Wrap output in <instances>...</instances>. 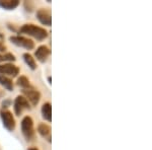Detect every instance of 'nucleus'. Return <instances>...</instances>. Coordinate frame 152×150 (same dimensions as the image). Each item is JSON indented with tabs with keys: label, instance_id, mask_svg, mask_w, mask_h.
Here are the masks:
<instances>
[{
	"label": "nucleus",
	"instance_id": "1a4fd4ad",
	"mask_svg": "<svg viewBox=\"0 0 152 150\" xmlns=\"http://www.w3.org/2000/svg\"><path fill=\"white\" fill-rule=\"evenodd\" d=\"M50 53L51 51L47 46H40L35 52V56L41 63H44L47 61L48 57L50 56Z\"/></svg>",
	"mask_w": 152,
	"mask_h": 150
},
{
	"label": "nucleus",
	"instance_id": "dca6fc26",
	"mask_svg": "<svg viewBox=\"0 0 152 150\" xmlns=\"http://www.w3.org/2000/svg\"><path fill=\"white\" fill-rule=\"evenodd\" d=\"M15 61V57L11 53L0 54V63L1 62H13Z\"/></svg>",
	"mask_w": 152,
	"mask_h": 150
},
{
	"label": "nucleus",
	"instance_id": "4468645a",
	"mask_svg": "<svg viewBox=\"0 0 152 150\" xmlns=\"http://www.w3.org/2000/svg\"><path fill=\"white\" fill-rule=\"evenodd\" d=\"M23 60L26 63V65L31 68V70H36L37 69V64L35 61V58H33V56L28 53L23 54Z\"/></svg>",
	"mask_w": 152,
	"mask_h": 150
},
{
	"label": "nucleus",
	"instance_id": "f3484780",
	"mask_svg": "<svg viewBox=\"0 0 152 150\" xmlns=\"http://www.w3.org/2000/svg\"><path fill=\"white\" fill-rule=\"evenodd\" d=\"M5 50H6V47L4 46L1 42H0V52H4Z\"/></svg>",
	"mask_w": 152,
	"mask_h": 150
},
{
	"label": "nucleus",
	"instance_id": "f03ea898",
	"mask_svg": "<svg viewBox=\"0 0 152 150\" xmlns=\"http://www.w3.org/2000/svg\"><path fill=\"white\" fill-rule=\"evenodd\" d=\"M21 132H23V136L26 139L29 141L33 139L34 135H35V130H34V121L31 117L26 116L21 121Z\"/></svg>",
	"mask_w": 152,
	"mask_h": 150
},
{
	"label": "nucleus",
	"instance_id": "6e6552de",
	"mask_svg": "<svg viewBox=\"0 0 152 150\" xmlns=\"http://www.w3.org/2000/svg\"><path fill=\"white\" fill-rule=\"evenodd\" d=\"M37 18L39 19V21L44 24V26H50L51 23H52V16H51L50 11L46 10V9H39L37 11Z\"/></svg>",
	"mask_w": 152,
	"mask_h": 150
},
{
	"label": "nucleus",
	"instance_id": "9b49d317",
	"mask_svg": "<svg viewBox=\"0 0 152 150\" xmlns=\"http://www.w3.org/2000/svg\"><path fill=\"white\" fill-rule=\"evenodd\" d=\"M19 4L18 0H0V7L6 10H12Z\"/></svg>",
	"mask_w": 152,
	"mask_h": 150
},
{
	"label": "nucleus",
	"instance_id": "aec40b11",
	"mask_svg": "<svg viewBox=\"0 0 152 150\" xmlns=\"http://www.w3.org/2000/svg\"><path fill=\"white\" fill-rule=\"evenodd\" d=\"M28 150H39V149L36 148V147H31V148H29Z\"/></svg>",
	"mask_w": 152,
	"mask_h": 150
},
{
	"label": "nucleus",
	"instance_id": "ddd939ff",
	"mask_svg": "<svg viewBox=\"0 0 152 150\" xmlns=\"http://www.w3.org/2000/svg\"><path fill=\"white\" fill-rule=\"evenodd\" d=\"M0 84L2 85L4 88H6L7 90H11L13 89V82L10 78H8L7 76L0 75Z\"/></svg>",
	"mask_w": 152,
	"mask_h": 150
},
{
	"label": "nucleus",
	"instance_id": "f8f14e48",
	"mask_svg": "<svg viewBox=\"0 0 152 150\" xmlns=\"http://www.w3.org/2000/svg\"><path fill=\"white\" fill-rule=\"evenodd\" d=\"M42 115L43 118L48 122H51L52 120V105L50 102H45L42 107Z\"/></svg>",
	"mask_w": 152,
	"mask_h": 150
},
{
	"label": "nucleus",
	"instance_id": "0eeeda50",
	"mask_svg": "<svg viewBox=\"0 0 152 150\" xmlns=\"http://www.w3.org/2000/svg\"><path fill=\"white\" fill-rule=\"evenodd\" d=\"M19 69L18 66H15L12 63H6V64H1L0 65V74L6 76H12V77H15L18 74Z\"/></svg>",
	"mask_w": 152,
	"mask_h": 150
},
{
	"label": "nucleus",
	"instance_id": "9d476101",
	"mask_svg": "<svg viewBox=\"0 0 152 150\" xmlns=\"http://www.w3.org/2000/svg\"><path fill=\"white\" fill-rule=\"evenodd\" d=\"M38 132L43 138L47 139L48 142H51V128L47 124H40L38 127Z\"/></svg>",
	"mask_w": 152,
	"mask_h": 150
},
{
	"label": "nucleus",
	"instance_id": "7ed1b4c3",
	"mask_svg": "<svg viewBox=\"0 0 152 150\" xmlns=\"http://www.w3.org/2000/svg\"><path fill=\"white\" fill-rule=\"evenodd\" d=\"M0 117H1L3 126L6 128L8 131H13L15 128V120H14L13 116H12L11 112L7 110H2L0 112Z\"/></svg>",
	"mask_w": 152,
	"mask_h": 150
},
{
	"label": "nucleus",
	"instance_id": "a211bd4d",
	"mask_svg": "<svg viewBox=\"0 0 152 150\" xmlns=\"http://www.w3.org/2000/svg\"><path fill=\"white\" fill-rule=\"evenodd\" d=\"M10 102V100H7V102H3V108H7V105Z\"/></svg>",
	"mask_w": 152,
	"mask_h": 150
},
{
	"label": "nucleus",
	"instance_id": "423d86ee",
	"mask_svg": "<svg viewBox=\"0 0 152 150\" xmlns=\"http://www.w3.org/2000/svg\"><path fill=\"white\" fill-rule=\"evenodd\" d=\"M23 97L26 98L28 102H31V105H37L40 102V98H41V93L38 91V90L34 89L33 87H29L26 88V89L23 90Z\"/></svg>",
	"mask_w": 152,
	"mask_h": 150
},
{
	"label": "nucleus",
	"instance_id": "6ab92c4d",
	"mask_svg": "<svg viewBox=\"0 0 152 150\" xmlns=\"http://www.w3.org/2000/svg\"><path fill=\"white\" fill-rule=\"evenodd\" d=\"M3 39H4V36L2 35L1 33H0V40H3Z\"/></svg>",
	"mask_w": 152,
	"mask_h": 150
},
{
	"label": "nucleus",
	"instance_id": "412c9836",
	"mask_svg": "<svg viewBox=\"0 0 152 150\" xmlns=\"http://www.w3.org/2000/svg\"><path fill=\"white\" fill-rule=\"evenodd\" d=\"M48 80H49V83H51V77H48Z\"/></svg>",
	"mask_w": 152,
	"mask_h": 150
},
{
	"label": "nucleus",
	"instance_id": "2eb2a0df",
	"mask_svg": "<svg viewBox=\"0 0 152 150\" xmlns=\"http://www.w3.org/2000/svg\"><path fill=\"white\" fill-rule=\"evenodd\" d=\"M18 86H20V87H23V89H26V88L31 87V83H29L28 78L26 77V76H20V77H18Z\"/></svg>",
	"mask_w": 152,
	"mask_h": 150
},
{
	"label": "nucleus",
	"instance_id": "f257e3e1",
	"mask_svg": "<svg viewBox=\"0 0 152 150\" xmlns=\"http://www.w3.org/2000/svg\"><path fill=\"white\" fill-rule=\"evenodd\" d=\"M19 33L34 37L37 40H44V39H46L48 37V33L45 29L31 23L23 24L20 28V29H19Z\"/></svg>",
	"mask_w": 152,
	"mask_h": 150
},
{
	"label": "nucleus",
	"instance_id": "39448f33",
	"mask_svg": "<svg viewBox=\"0 0 152 150\" xmlns=\"http://www.w3.org/2000/svg\"><path fill=\"white\" fill-rule=\"evenodd\" d=\"M13 109L16 116H20L24 110H29L31 107H29V102L26 100V98L23 95H18L14 100Z\"/></svg>",
	"mask_w": 152,
	"mask_h": 150
},
{
	"label": "nucleus",
	"instance_id": "20e7f679",
	"mask_svg": "<svg viewBox=\"0 0 152 150\" xmlns=\"http://www.w3.org/2000/svg\"><path fill=\"white\" fill-rule=\"evenodd\" d=\"M9 41L12 44H14V45L18 47H23V48H26L28 50H31L35 47V43L33 41L29 40L28 38H24L23 36H12L9 38Z\"/></svg>",
	"mask_w": 152,
	"mask_h": 150
}]
</instances>
